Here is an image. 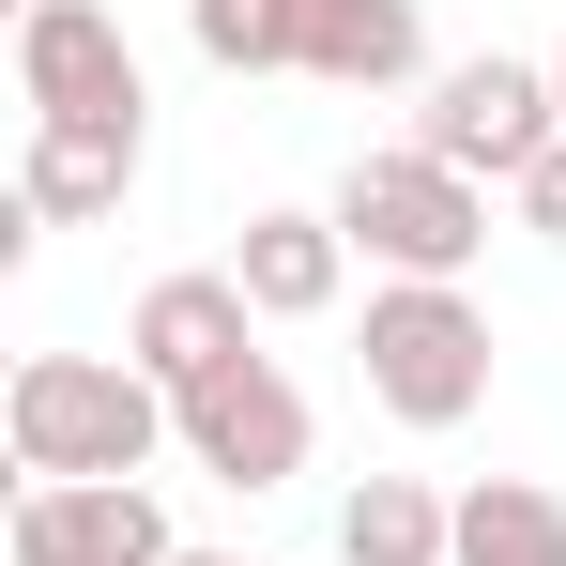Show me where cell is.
<instances>
[{"mask_svg":"<svg viewBox=\"0 0 566 566\" xmlns=\"http://www.w3.org/2000/svg\"><path fill=\"white\" fill-rule=\"evenodd\" d=\"M429 62V15L413 0H306V77L322 93H398Z\"/></svg>","mask_w":566,"mask_h":566,"instance_id":"cell-11","label":"cell"},{"mask_svg":"<svg viewBox=\"0 0 566 566\" xmlns=\"http://www.w3.org/2000/svg\"><path fill=\"white\" fill-rule=\"evenodd\" d=\"M15 93H31V123H138L154 107L107 0H31L15 15Z\"/></svg>","mask_w":566,"mask_h":566,"instance_id":"cell-5","label":"cell"},{"mask_svg":"<svg viewBox=\"0 0 566 566\" xmlns=\"http://www.w3.org/2000/svg\"><path fill=\"white\" fill-rule=\"evenodd\" d=\"M337 552L353 566H460V505H444L429 474H368V490L337 505Z\"/></svg>","mask_w":566,"mask_h":566,"instance_id":"cell-12","label":"cell"},{"mask_svg":"<svg viewBox=\"0 0 566 566\" xmlns=\"http://www.w3.org/2000/svg\"><path fill=\"white\" fill-rule=\"evenodd\" d=\"M566 138V93H552V62H444L429 77V123H413V154H444L460 185H521L536 154Z\"/></svg>","mask_w":566,"mask_h":566,"instance_id":"cell-4","label":"cell"},{"mask_svg":"<svg viewBox=\"0 0 566 566\" xmlns=\"http://www.w3.org/2000/svg\"><path fill=\"white\" fill-rule=\"evenodd\" d=\"M552 93H566V46H552Z\"/></svg>","mask_w":566,"mask_h":566,"instance_id":"cell-17","label":"cell"},{"mask_svg":"<svg viewBox=\"0 0 566 566\" xmlns=\"http://www.w3.org/2000/svg\"><path fill=\"white\" fill-rule=\"evenodd\" d=\"M505 199H521V230H552V245H566V138H552V154H536Z\"/></svg>","mask_w":566,"mask_h":566,"instance_id":"cell-15","label":"cell"},{"mask_svg":"<svg viewBox=\"0 0 566 566\" xmlns=\"http://www.w3.org/2000/svg\"><path fill=\"white\" fill-rule=\"evenodd\" d=\"M185 566H245V552H185Z\"/></svg>","mask_w":566,"mask_h":566,"instance_id":"cell-16","label":"cell"},{"mask_svg":"<svg viewBox=\"0 0 566 566\" xmlns=\"http://www.w3.org/2000/svg\"><path fill=\"white\" fill-rule=\"evenodd\" d=\"M230 276H245V306H261V322H322V306H337V276H353V230H337V214H245Z\"/></svg>","mask_w":566,"mask_h":566,"instance_id":"cell-10","label":"cell"},{"mask_svg":"<svg viewBox=\"0 0 566 566\" xmlns=\"http://www.w3.org/2000/svg\"><path fill=\"white\" fill-rule=\"evenodd\" d=\"M245 322H261V306H245V276L214 261V276H154V291H138V322H123V353H138V368H154L169 398H185V382L245 368Z\"/></svg>","mask_w":566,"mask_h":566,"instance_id":"cell-8","label":"cell"},{"mask_svg":"<svg viewBox=\"0 0 566 566\" xmlns=\"http://www.w3.org/2000/svg\"><path fill=\"white\" fill-rule=\"evenodd\" d=\"M460 566H566V505L536 474H474L460 490Z\"/></svg>","mask_w":566,"mask_h":566,"instance_id":"cell-13","label":"cell"},{"mask_svg":"<svg viewBox=\"0 0 566 566\" xmlns=\"http://www.w3.org/2000/svg\"><path fill=\"white\" fill-rule=\"evenodd\" d=\"M337 230L368 245L382 276H444V291H460V276H474V245H490V185H460L444 154H413V138H398V154H353Z\"/></svg>","mask_w":566,"mask_h":566,"instance_id":"cell-3","label":"cell"},{"mask_svg":"<svg viewBox=\"0 0 566 566\" xmlns=\"http://www.w3.org/2000/svg\"><path fill=\"white\" fill-rule=\"evenodd\" d=\"M185 31L230 77H306V0H185Z\"/></svg>","mask_w":566,"mask_h":566,"instance_id":"cell-14","label":"cell"},{"mask_svg":"<svg viewBox=\"0 0 566 566\" xmlns=\"http://www.w3.org/2000/svg\"><path fill=\"white\" fill-rule=\"evenodd\" d=\"M15 566H185V536L138 474L123 490H15Z\"/></svg>","mask_w":566,"mask_h":566,"instance_id":"cell-7","label":"cell"},{"mask_svg":"<svg viewBox=\"0 0 566 566\" xmlns=\"http://www.w3.org/2000/svg\"><path fill=\"white\" fill-rule=\"evenodd\" d=\"M0 444L31 490H123V474H154V444H185V398L138 353H31L0 382Z\"/></svg>","mask_w":566,"mask_h":566,"instance_id":"cell-1","label":"cell"},{"mask_svg":"<svg viewBox=\"0 0 566 566\" xmlns=\"http://www.w3.org/2000/svg\"><path fill=\"white\" fill-rule=\"evenodd\" d=\"M138 154H154V123H31V154H15V214H31V230L123 214Z\"/></svg>","mask_w":566,"mask_h":566,"instance_id":"cell-9","label":"cell"},{"mask_svg":"<svg viewBox=\"0 0 566 566\" xmlns=\"http://www.w3.org/2000/svg\"><path fill=\"white\" fill-rule=\"evenodd\" d=\"M368 398L398 429H460L490 413V306L444 276H382L368 291Z\"/></svg>","mask_w":566,"mask_h":566,"instance_id":"cell-2","label":"cell"},{"mask_svg":"<svg viewBox=\"0 0 566 566\" xmlns=\"http://www.w3.org/2000/svg\"><path fill=\"white\" fill-rule=\"evenodd\" d=\"M185 460L214 474V490H291V474H306V398H291L276 353L185 382Z\"/></svg>","mask_w":566,"mask_h":566,"instance_id":"cell-6","label":"cell"}]
</instances>
